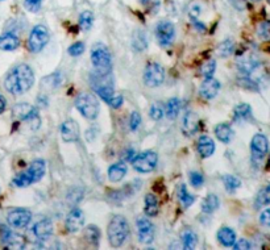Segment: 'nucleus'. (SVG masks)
Masks as SVG:
<instances>
[{
    "label": "nucleus",
    "instance_id": "nucleus-1",
    "mask_svg": "<svg viewBox=\"0 0 270 250\" xmlns=\"http://www.w3.org/2000/svg\"><path fill=\"white\" fill-rule=\"evenodd\" d=\"M35 83V73L28 65H19L7 74L4 87L12 95H22L32 89Z\"/></svg>",
    "mask_w": 270,
    "mask_h": 250
},
{
    "label": "nucleus",
    "instance_id": "nucleus-2",
    "mask_svg": "<svg viewBox=\"0 0 270 250\" xmlns=\"http://www.w3.org/2000/svg\"><path fill=\"white\" fill-rule=\"evenodd\" d=\"M107 234L111 246L120 247L129 236V225H128L127 218L124 216L115 215L108 224Z\"/></svg>",
    "mask_w": 270,
    "mask_h": 250
},
{
    "label": "nucleus",
    "instance_id": "nucleus-3",
    "mask_svg": "<svg viewBox=\"0 0 270 250\" xmlns=\"http://www.w3.org/2000/svg\"><path fill=\"white\" fill-rule=\"evenodd\" d=\"M45 170H46V166H45L44 159H36L25 171H22L13 178V186L24 188V187H28L36 182L41 181L42 177L45 175Z\"/></svg>",
    "mask_w": 270,
    "mask_h": 250
},
{
    "label": "nucleus",
    "instance_id": "nucleus-4",
    "mask_svg": "<svg viewBox=\"0 0 270 250\" xmlns=\"http://www.w3.org/2000/svg\"><path fill=\"white\" fill-rule=\"evenodd\" d=\"M91 62L95 66L96 73L107 75L112 71L111 51L103 44H96L91 49Z\"/></svg>",
    "mask_w": 270,
    "mask_h": 250
},
{
    "label": "nucleus",
    "instance_id": "nucleus-5",
    "mask_svg": "<svg viewBox=\"0 0 270 250\" xmlns=\"http://www.w3.org/2000/svg\"><path fill=\"white\" fill-rule=\"evenodd\" d=\"M75 107L79 111V114L83 117H86L87 120H95L99 115V109H100L98 99L87 92H83L76 96Z\"/></svg>",
    "mask_w": 270,
    "mask_h": 250
},
{
    "label": "nucleus",
    "instance_id": "nucleus-6",
    "mask_svg": "<svg viewBox=\"0 0 270 250\" xmlns=\"http://www.w3.org/2000/svg\"><path fill=\"white\" fill-rule=\"evenodd\" d=\"M158 162V155L157 153L152 152V150H146V152L137 154L133 159H132V165L137 173L141 174H149L152 173L157 166Z\"/></svg>",
    "mask_w": 270,
    "mask_h": 250
},
{
    "label": "nucleus",
    "instance_id": "nucleus-7",
    "mask_svg": "<svg viewBox=\"0 0 270 250\" xmlns=\"http://www.w3.org/2000/svg\"><path fill=\"white\" fill-rule=\"evenodd\" d=\"M50 40L48 28L45 25H36L31 32L28 40V49L32 53H38L46 46V44Z\"/></svg>",
    "mask_w": 270,
    "mask_h": 250
},
{
    "label": "nucleus",
    "instance_id": "nucleus-8",
    "mask_svg": "<svg viewBox=\"0 0 270 250\" xmlns=\"http://www.w3.org/2000/svg\"><path fill=\"white\" fill-rule=\"evenodd\" d=\"M165 80V70L159 64H149L145 67V73H144V82L148 87H157L162 85Z\"/></svg>",
    "mask_w": 270,
    "mask_h": 250
},
{
    "label": "nucleus",
    "instance_id": "nucleus-9",
    "mask_svg": "<svg viewBox=\"0 0 270 250\" xmlns=\"http://www.w3.org/2000/svg\"><path fill=\"white\" fill-rule=\"evenodd\" d=\"M137 232H139V241L141 244H152L154 241V234H156V229L154 225L150 221L149 218L145 216H140L137 218Z\"/></svg>",
    "mask_w": 270,
    "mask_h": 250
},
{
    "label": "nucleus",
    "instance_id": "nucleus-10",
    "mask_svg": "<svg viewBox=\"0 0 270 250\" xmlns=\"http://www.w3.org/2000/svg\"><path fill=\"white\" fill-rule=\"evenodd\" d=\"M32 220V213L29 212L28 209L24 208H16L12 209L11 212H8L7 215V221L12 228L22 229L25 228L26 225H29Z\"/></svg>",
    "mask_w": 270,
    "mask_h": 250
},
{
    "label": "nucleus",
    "instance_id": "nucleus-11",
    "mask_svg": "<svg viewBox=\"0 0 270 250\" xmlns=\"http://www.w3.org/2000/svg\"><path fill=\"white\" fill-rule=\"evenodd\" d=\"M156 36L158 40V44L162 48H166L172 44L175 36V28L173 22L170 21H159L156 28Z\"/></svg>",
    "mask_w": 270,
    "mask_h": 250
},
{
    "label": "nucleus",
    "instance_id": "nucleus-12",
    "mask_svg": "<svg viewBox=\"0 0 270 250\" xmlns=\"http://www.w3.org/2000/svg\"><path fill=\"white\" fill-rule=\"evenodd\" d=\"M12 115L16 120L21 121H32L38 120V111L33 105L28 103H20L16 104L12 109Z\"/></svg>",
    "mask_w": 270,
    "mask_h": 250
},
{
    "label": "nucleus",
    "instance_id": "nucleus-13",
    "mask_svg": "<svg viewBox=\"0 0 270 250\" xmlns=\"http://www.w3.org/2000/svg\"><path fill=\"white\" fill-rule=\"evenodd\" d=\"M251 150H252V157L256 161H260L266 155V153L269 152V143H267V138L264 134H256V136L252 138L251 143Z\"/></svg>",
    "mask_w": 270,
    "mask_h": 250
},
{
    "label": "nucleus",
    "instance_id": "nucleus-14",
    "mask_svg": "<svg viewBox=\"0 0 270 250\" xmlns=\"http://www.w3.org/2000/svg\"><path fill=\"white\" fill-rule=\"evenodd\" d=\"M2 242L6 245V247H11V249H24L25 246V240L20 234L13 233L11 229L7 227H2Z\"/></svg>",
    "mask_w": 270,
    "mask_h": 250
},
{
    "label": "nucleus",
    "instance_id": "nucleus-15",
    "mask_svg": "<svg viewBox=\"0 0 270 250\" xmlns=\"http://www.w3.org/2000/svg\"><path fill=\"white\" fill-rule=\"evenodd\" d=\"M79 125L73 119L64 121L61 125V137L65 143H75L79 138Z\"/></svg>",
    "mask_w": 270,
    "mask_h": 250
},
{
    "label": "nucleus",
    "instance_id": "nucleus-16",
    "mask_svg": "<svg viewBox=\"0 0 270 250\" xmlns=\"http://www.w3.org/2000/svg\"><path fill=\"white\" fill-rule=\"evenodd\" d=\"M85 225V215H83L82 209L74 208L71 209L66 217V229L71 233L80 231Z\"/></svg>",
    "mask_w": 270,
    "mask_h": 250
},
{
    "label": "nucleus",
    "instance_id": "nucleus-17",
    "mask_svg": "<svg viewBox=\"0 0 270 250\" xmlns=\"http://www.w3.org/2000/svg\"><path fill=\"white\" fill-rule=\"evenodd\" d=\"M219 90H220L219 80L212 78V76H210V78H206L204 82L200 85L199 95L203 99H206V100H211V99H213L216 95H218Z\"/></svg>",
    "mask_w": 270,
    "mask_h": 250
},
{
    "label": "nucleus",
    "instance_id": "nucleus-18",
    "mask_svg": "<svg viewBox=\"0 0 270 250\" xmlns=\"http://www.w3.org/2000/svg\"><path fill=\"white\" fill-rule=\"evenodd\" d=\"M260 62L254 55H242L237 60L238 71L244 76H249L254 70L257 69Z\"/></svg>",
    "mask_w": 270,
    "mask_h": 250
},
{
    "label": "nucleus",
    "instance_id": "nucleus-19",
    "mask_svg": "<svg viewBox=\"0 0 270 250\" xmlns=\"http://www.w3.org/2000/svg\"><path fill=\"white\" fill-rule=\"evenodd\" d=\"M33 233L38 241H48L53 233V224L50 220L44 218L33 227Z\"/></svg>",
    "mask_w": 270,
    "mask_h": 250
},
{
    "label": "nucleus",
    "instance_id": "nucleus-20",
    "mask_svg": "<svg viewBox=\"0 0 270 250\" xmlns=\"http://www.w3.org/2000/svg\"><path fill=\"white\" fill-rule=\"evenodd\" d=\"M199 128V116L195 112H186L183 117V123H182V129L183 133L187 136H193L198 132Z\"/></svg>",
    "mask_w": 270,
    "mask_h": 250
},
{
    "label": "nucleus",
    "instance_id": "nucleus-21",
    "mask_svg": "<svg viewBox=\"0 0 270 250\" xmlns=\"http://www.w3.org/2000/svg\"><path fill=\"white\" fill-rule=\"evenodd\" d=\"M197 148L202 158H208L215 152V143L208 136H200Z\"/></svg>",
    "mask_w": 270,
    "mask_h": 250
},
{
    "label": "nucleus",
    "instance_id": "nucleus-22",
    "mask_svg": "<svg viewBox=\"0 0 270 250\" xmlns=\"http://www.w3.org/2000/svg\"><path fill=\"white\" fill-rule=\"evenodd\" d=\"M20 46V40L13 33H4L0 36V49L4 51L16 50Z\"/></svg>",
    "mask_w": 270,
    "mask_h": 250
},
{
    "label": "nucleus",
    "instance_id": "nucleus-23",
    "mask_svg": "<svg viewBox=\"0 0 270 250\" xmlns=\"http://www.w3.org/2000/svg\"><path fill=\"white\" fill-rule=\"evenodd\" d=\"M125 175H127V166L124 162H118L108 169V178H110V181L115 182V183L123 181Z\"/></svg>",
    "mask_w": 270,
    "mask_h": 250
},
{
    "label": "nucleus",
    "instance_id": "nucleus-24",
    "mask_svg": "<svg viewBox=\"0 0 270 250\" xmlns=\"http://www.w3.org/2000/svg\"><path fill=\"white\" fill-rule=\"evenodd\" d=\"M218 240L223 246L229 247L233 246V244L236 242V233L233 229L228 228V227H223L218 232Z\"/></svg>",
    "mask_w": 270,
    "mask_h": 250
},
{
    "label": "nucleus",
    "instance_id": "nucleus-25",
    "mask_svg": "<svg viewBox=\"0 0 270 250\" xmlns=\"http://www.w3.org/2000/svg\"><path fill=\"white\" fill-rule=\"evenodd\" d=\"M215 134L216 137L219 138V141H222V143L224 144H228L231 143V140H232L233 137V130L232 128L229 127L228 124L222 123L215 127Z\"/></svg>",
    "mask_w": 270,
    "mask_h": 250
},
{
    "label": "nucleus",
    "instance_id": "nucleus-26",
    "mask_svg": "<svg viewBox=\"0 0 270 250\" xmlns=\"http://www.w3.org/2000/svg\"><path fill=\"white\" fill-rule=\"evenodd\" d=\"M144 211H145V215L149 217H154L158 213V199L153 193H146Z\"/></svg>",
    "mask_w": 270,
    "mask_h": 250
},
{
    "label": "nucleus",
    "instance_id": "nucleus-27",
    "mask_svg": "<svg viewBox=\"0 0 270 250\" xmlns=\"http://www.w3.org/2000/svg\"><path fill=\"white\" fill-rule=\"evenodd\" d=\"M181 240L182 245H183V249H194L198 244V236L194 231L191 229H184L181 234Z\"/></svg>",
    "mask_w": 270,
    "mask_h": 250
},
{
    "label": "nucleus",
    "instance_id": "nucleus-28",
    "mask_svg": "<svg viewBox=\"0 0 270 250\" xmlns=\"http://www.w3.org/2000/svg\"><path fill=\"white\" fill-rule=\"evenodd\" d=\"M177 197H178L179 203L184 208H188V207L193 206V203L195 202V198L191 195L187 191L186 186L184 184H179L178 188H177Z\"/></svg>",
    "mask_w": 270,
    "mask_h": 250
},
{
    "label": "nucleus",
    "instance_id": "nucleus-29",
    "mask_svg": "<svg viewBox=\"0 0 270 250\" xmlns=\"http://www.w3.org/2000/svg\"><path fill=\"white\" fill-rule=\"evenodd\" d=\"M219 198L216 197L215 193H210L204 198V200L202 202V211L204 213H212L215 212L216 209L219 208Z\"/></svg>",
    "mask_w": 270,
    "mask_h": 250
},
{
    "label": "nucleus",
    "instance_id": "nucleus-30",
    "mask_svg": "<svg viewBox=\"0 0 270 250\" xmlns=\"http://www.w3.org/2000/svg\"><path fill=\"white\" fill-rule=\"evenodd\" d=\"M164 109H165L166 117L170 120H174V119H177L179 109H181V100L178 98H172L166 103V107Z\"/></svg>",
    "mask_w": 270,
    "mask_h": 250
},
{
    "label": "nucleus",
    "instance_id": "nucleus-31",
    "mask_svg": "<svg viewBox=\"0 0 270 250\" xmlns=\"http://www.w3.org/2000/svg\"><path fill=\"white\" fill-rule=\"evenodd\" d=\"M236 121H248L249 119H252V107L249 104H242L237 105L235 108V114H233Z\"/></svg>",
    "mask_w": 270,
    "mask_h": 250
},
{
    "label": "nucleus",
    "instance_id": "nucleus-32",
    "mask_svg": "<svg viewBox=\"0 0 270 250\" xmlns=\"http://www.w3.org/2000/svg\"><path fill=\"white\" fill-rule=\"evenodd\" d=\"M85 238H86L90 245L95 247L98 246L99 240H100V232H99L98 227H95V225H89V227L85 229Z\"/></svg>",
    "mask_w": 270,
    "mask_h": 250
},
{
    "label": "nucleus",
    "instance_id": "nucleus-33",
    "mask_svg": "<svg viewBox=\"0 0 270 250\" xmlns=\"http://www.w3.org/2000/svg\"><path fill=\"white\" fill-rule=\"evenodd\" d=\"M270 204V184L264 187L260 192L257 193L256 200H254V208L260 209L261 207H265Z\"/></svg>",
    "mask_w": 270,
    "mask_h": 250
},
{
    "label": "nucleus",
    "instance_id": "nucleus-34",
    "mask_svg": "<svg viewBox=\"0 0 270 250\" xmlns=\"http://www.w3.org/2000/svg\"><path fill=\"white\" fill-rule=\"evenodd\" d=\"M132 46H133L134 50L137 51H143L145 50L146 46H148V41H146V37L141 31H136L132 37Z\"/></svg>",
    "mask_w": 270,
    "mask_h": 250
},
{
    "label": "nucleus",
    "instance_id": "nucleus-35",
    "mask_svg": "<svg viewBox=\"0 0 270 250\" xmlns=\"http://www.w3.org/2000/svg\"><path fill=\"white\" fill-rule=\"evenodd\" d=\"M223 183H224L226 190L231 193L235 192L237 188L241 187V181L237 177H235V175H226V177L223 178Z\"/></svg>",
    "mask_w": 270,
    "mask_h": 250
},
{
    "label": "nucleus",
    "instance_id": "nucleus-36",
    "mask_svg": "<svg viewBox=\"0 0 270 250\" xmlns=\"http://www.w3.org/2000/svg\"><path fill=\"white\" fill-rule=\"evenodd\" d=\"M233 49H235V44H233L232 40H226L222 44H219V46L216 49V53L219 54V57L227 58L233 53Z\"/></svg>",
    "mask_w": 270,
    "mask_h": 250
},
{
    "label": "nucleus",
    "instance_id": "nucleus-37",
    "mask_svg": "<svg viewBox=\"0 0 270 250\" xmlns=\"http://www.w3.org/2000/svg\"><path fill=\"white\" fill-rule=\"evenodd\" d=\"M94 24V16H92V12L90 11H85V12L80 13L79 16V26L82 31H89L90 28Z\"/></svg>",
    "mask_w": 270,
    "mask_h": 250
},
{
    "label": "nucleus",
    "instance_id": "nucleus-38",
    "mask_svg": "<svg viewBox=\"0 0 270 250\" xmlns=\"http://www.w3.org/2000/svg\"><path fill=\"white\" fill-rule=\"evenodd\" d=\"M149 115L153 120L159 121L162 117H164V115H165V111H164V107H162L159 103H156V104H153L152 107H150Z\"/></svg>",
    "mask_w": 270,
    "mask_h": 250
},
{
    "label": "nucleus",
    "instance_id": "nucleus-39",
    "mask_svg": "<svg viewBox=\"0 0 270 250\" xmlns=\"http://www.w3.org/2000/svg\"><path fill=\"white\" fill-rule=\"evenodd\" d=\"M257 35L262 40H270V21L261 22L257 28Z\"/></svg>",
    "mask_w": 270,
    "mask_h": 250
},
{
    "label": "nucleus",
    "instance_id": "nucleus-40",
    "mask_svg": "<svg viewBox=\"0 0 270 250\" xmlns=\"http://www.w3.org/2000/svg\"><path fill=\"white\" fill-rule=\"evenodd\" d=\"M215 70H216V62L213 60H210L207 61L206 64L203 65V67H202V74H203L204 78H210V76L213 75Z\"/></svg>",
    "mask_w": 270,
    "mask_h": 250
},
{
    "label": "nucleus",
    "instance_id": "nucleus-41",
    "mask_svg": "<svg viewBox=\"0 0 270 250\" xmlns=\"http://www.w3.org/2000/svg\"><path fill=\"white\" fill-rule=\"evenodd\" d=\"M190 183L195 187V188H199V187L203 186L204 183V178L203 175L198 173V171H191L190 173Z\"/></svg>",
    "mask_w": 270,
    "mask_h": 250
},
{
    "label": "nucleus",
    "instance_id": "nucleus-42",
    "mask_svg": "<svg viewBox=\"0 0 270 250\" xmlns=\"http://www.w3.org/2000/svg\"><path fill=\"white\" fill-rule=\"evenodd\" d=\"M83 51H85V44L83 42H75L67 49V53L70 54L71 57H79L80 54H83Z\"/></svg>",
    "mask_w": 270,
    "mask_h": 250
},
{
    "label": "nucleus",
    "instance_id": "nucleus-43",
    "mask_svg": "<svg viewBox=\"0 0 270 250\" xmlns=\"http://www.w3.org/2000/svg\"><path fill=\"white\" fill-rule=\"evenodd\" d=\"M141 4L145 7L146 10L150 11L152 13L158 12L159 10V0H140Z\"/></svg>",
    "mask_w": 270,
    "mask_h": 250
},
{
    "label": "nucleus",
    "instance_id": "nucleus-44",
    "mask_svg": "<svg viewBox=\"0 0 270 250\" xmlns=\"http://www.w3.org/2000/svg\"><path fill=\"white\" fill-rule=\"evenodd\" d=\"M141 124V116L139 112H132V115H130V120H129V127H130V130H136L137 128L140 127Z\"/></svg>",
    "mask_w": 270,
    "mask_h": 250
},
{
    "label": "nucleus",
    "instance_id": "nucleus-45",
    "mask_svg": "<svg viewBox=\"0 0 270 250\" xmlns=\"http://www.w3.org/2000/svg\"><path fill=\"white\" fill-rule=\"evenodd\" d=\"M24 3H25L26 10L31 12H37L41 8L42 0H24Z\"/></svg>",
    "mask_w": 270,
    "mask_h": 250
},
{
    "label": "nucleus",
    "instance_id": "nucleus-46",
    "mask_svg": "<svg viewBox=\"0 0 270 250\" xmlns=\"http://www.w3.org/2000/svg\"><path fill=\"white\" fill-rule=\"evenodd\" d=\"M260 223L264 227H270V208L265 209L264 212L260 215Z\"/></svg>",
    "mask_w": 270,
    "mask_h": 250
},
{
    "label": "nucleus",
    "instance_id": "nucleus-47",
    "mask_svg": "<svg viewBox=\"0 0 270 250\" xmlns=\"http://www.w3.org/2000/svg\"><path fill=\"white\" fill-rule=\"evenodd\" d=\"M233 249H236V250H238V249L249 250V249H252V245L249 244L248 241L242 238V240L237 241V242H235V244H233Z\"/></svg>",
    "mask_w": 270,
    "mask_h": 250
},
{
    "label": "nucleus",
    "instance_id": "nucleus-48",
    "mask_svg": "<svg viewBox=\"0 0 270 250\" xmlns=\"http://www.w3.org/2000/svg\"><path fill=\"white\" fill-rule=\"evenodd\" d=\"M123 96L121 95H114V98L111 99V101H110V104L112 105L114 108H120L121 104H123Z\"/></svg>",
    "mask_w": 270,
    "mask_h": 250
},
{
    "label": "nucleus",
    "instance_id": "nucleus-49",
    "mask_svg": "<svg viewBox=\"0 0 270 250\" xmlns=\"http://www.w3.org/2000/svg\"><path fill=\"white\" fill-rule=\"evenodd\" d=\"M134 157H136V152H134L133 149H128L127 152H124V154H123V159L128 162H132V159H133Z\"/></svg>",
    "mask_w": 270,
    "mask_h": 250
},
{
    "label": "nucleus",
    "instance_id": "nucleus-50",
    "mask_svg": "<svg viewBox=\"0 0 270 250\" xmlns=\"http://www.w3.org/2000/svg\"><path fill=\"white\" fill-rule=\"evenodd\" d=\"M232 3L233 7H236L237 10H242L244 8V0H229Z\"/></svg>",
    "mask_w": 270,
    "mask_h": 250
},
{
    "label": "nucleus",
    "instance_id": "nucleus-51",
    "mask_svg": "<svg viewBox=\"0 0 270 250\" xmlns=\"http://www.w3.org/2000/svg\"><path fill=\"white\" fill-rule=\"evenodd\" d=\"M6 107H7L6 98H4L3 95H0V114H3V112L6 111Z\"/></svg>",
    "mask_w": 270,
    "mask_h": 250
},
{
    "label": "nucleus",
    "instance_id": "nucleus-52",
    "mask_svg": "<svg viewBox=\"0 0 270 250\" xmlns=\"http://www.w3.org/2000/svg\"><path fill=\"white\" fill-rule=\"evenodd\" d=\"M251 2H253V3H256V2H261V0H251Z\"/></svg>",
    "mask_w": 270,
    "mask_h": 250
},
{
    "label": "nucleus",
    "instance_id": "nucleus-53",
    "mask_svg": "<svg viewBox=\"0 0 270 250\" xmlns=\"http://www.w3.org/2000/svg\"><path fill=\"white\" fill-rule=\"evenodd\" d=\"M267 2H269V4H270V0H267Z\"/></svg>",
    "mask_w": 270,
    "mask_h": 250
}]
</instances>
